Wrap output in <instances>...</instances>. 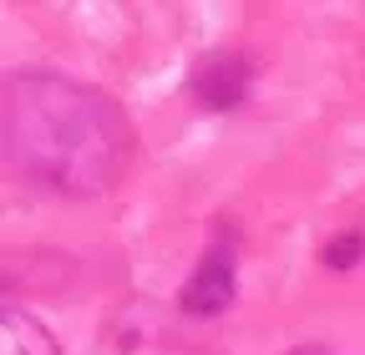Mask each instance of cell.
<instances>
[{
  "label": "cell",
  "mask_w": 365,
  "mask_h": 355,
  "mask_svg": "<svg viewBox=\"0 0 365 355\" xmlns=\"http://www.w3.org/2000/svg\"><path fill=\"white\" fill-rule=\"evenodd\" d=\"M249 92V61L244 56H203L193 71V97L203 107H239Z\"/></svg>",
  "instance_id": "7a4b0ae2"
},
{
  "label": "cell",
  "mask_w": 365,
  "mask_h": 355,
  "mask_svg": "<svg viewBox=\"0 0 365 355\" xmlns=\"http://www.w3.org/2000/svg\"><path fill=\"white\" fill-rule=\"evenodd\" d=\"M228 304H234V254L218 244V249L203 254L193 279L182 284V309L198 315V320H208V315H223Z\"/></svg>",
  "instance_id": "6da1fadb"
},
{
  "label": "cell",
  "mask_w": 365,
  "mask_h": 355,
  "mask_svg": "<svg viewBox=\"0 0 365 355\" xmlns=\"http://www.w3.org/2000/svg\"><path fill=\"white\" fill-rule=\"evenodd\" d=\"M289 355H325L319 345H299V350H289Z\"/></svg>",
  "instance_id": "277c9868"
},
{
  "label": "cell",
  "mask_w": 365,
  "mask_h": 355,
  "mask_svg": "<svg viewBox=\"0 0 365 355\" xmlns=\"http://www.w3.org/2000/svg\"><path fill=\"white\" fill-rule=\"evenodd\" d=\"M319 259H325L330 269H350V264H360V259H365V234H360V229L335 234L325 249H319Z\"/></svg>",
  "instance_id": "3957f363"
}]
</instances>
